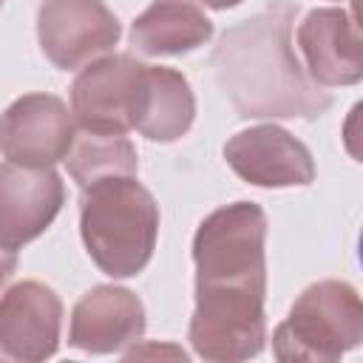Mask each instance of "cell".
<instances>
[{
	"instance_id": "1",
	"label": "cell",
	"mask_w": 363,
	"mask_h": 363,
	"mask_svg": "<svg viewBox=\"0 0 363 363\" xmlns=\"http://www.w3.org/2000/svg\"><path fill=\"white\" fill-rule=\"evenodd\" d=\"M267 216L252 201L213 210L196 230L190 343L204 360H247L264 349Z\"/></svg>"
},
{
	"instance_id": "2",
	"label": "cell",
	"mask_w": 363,
	"mask_h": 363,
	"mask_svg": "<svg viewBox=\"0 0 363 363\" xmlns=\"http://www.w3.org/2000/svg\"><path fill=\"white\" fill-rule=\"evenodd\" d=\"M295 11L298 6L272 0L255 17L233 26L216 45V77L238 116L315 119L332 105V96L303 74L292 51Z\"/></svg>"
},
{
	"instance_id": "3",
	"label": "cell",
	"mask_w": 363,
	"mask_h": 363,
	"mask_svg": "<svg viewBox=\"0 0 363 363\" xmlns=\"http://www.w3.org/2000/svg\"><path fill=\"white\" fill-rule=\"evenodd\" d=\"M79 230L91 261L111 278L142 272L159 235V204L133 176L82 187Z\"/></svg>"
},
{
	"instance_id": "4",
	"label": "cell",
	"mask_w": 363,
	"mask_h": 363,
	"mask_svg": "<svg viewBox=\"0 0 363 363\" xmlns=\"http://www.w3.org/2000/svg\"><path fill=\"white\" fill-rule=\"evenodd\" d=\"M363 340V303L354 286L320 281L306 286L272 335L278 360L329 363Z\"/></svg>"
},
{
	"instance_id": "5",
	"label": "cell",
	"mask_w": 363,
	"mask_h": 363,
	"mask_svg": "<svg viewBox=\"0 0 363 363\" xmlns=\"http://www.w3.org/2000/svg\"><path fill=\"white\" fill-rule=\"evenodd\" d=\"M122 26L102 0H43L37 37L43 54L62 71H74L91 57L116 45Z\"/></svg>"
},
{
	"instance_id": "6",
	"label": "cell",
	"mask_w": 363,
	"mask_h": 363,
	"mask_svg": "<svg viewBox=\"0 0 363 363\" xmlns=\"http://www.w3.org/2000/svg\"><path fill=\"white\" fill-rule=\"evenodd\" d=\"M145 65L128 54L91 62L71 85V108L82 130L128 133L133 130Z\"/></svg>"
},
{
	"instance_id": "7",
	"label": "cell",
	"mask_w": 363,
	"mask_h": 363,
	"mask_svg": "<svg viewBox=\"0 0 363 363\" xmlns=\"http://www.w3.org/2000/svg\"><path fill=\"white\" fill-rule=\"evenodd\" d=\"M71 142V113L51 94H26L0 116V150L14 164L51 167L68 153Z\"/></svg>"
},
{
	"instance_id": "8",
	"label": "cell",
	"mask_w": 363,
	"mask_h": 363,
	"mask_svg": "<svg viewBox=\"0 0 363 363\" xmlns=\"http://www.w3.org/2000/svg\"><path fill=\"white\" fill-rule=\"evenodd\" d=\"M62 303L40 281L14 284L0 301V363H37L57 352Z\"/></svg>"
},
{
	"instance_id": "9",
	"label": "cell",
	"mask_w": 363,
	"mask_h": 363,
	"mask_svg": "<svg viewBox=\"0 0 363 363\" xmlns=\"http://www.w3.org/2000/svg\"><path fill=\"white\" fill-rule=\"evenodd\" d=\"M227 164L255 187H295L315 179V162L303 142L278 125H255L224 145Z\"/></svg>"
},
{
	"instance_id": "10",
	"label": "cell",
	"mask_w": 363,
	"mask_h": 363,
	"mask_svg": "<svg viewBox=\"0 0 363 363\" xmlns=\"http://www.w3.org/2000/svg\"><path fill=\"white\" fill-rule=\"evenodd\" d=\"M62 199V182L51 167L0 164V241L11 247L34 241L54 221Z\"/></svg>"
},
{
	"instance_id": "11",
	"label": "cell",
	"mask_w": 363,
	"mask_h": 363,
	"mask_svg": "<svg viewBox=\"0 0 363 363\" xmlns=\"http://www.w3.org/2000/svg\"><path fill=\"white\" fill-rule=\"evenodd\" d=\"M298 48L318 85H354L363 77V54L354 11L315 9L298 26Z\"/></svg>"
},
{
	"instance_id": "12",
	"label": "cell",
	"mask_w": 363,
	"mask_h": 363,
	"mask_svg": "<svg viewBox=\"0 0 363 363\" xmlns=\"http://www.w3.org/2000/svg\"><path fill=\"white\" fill-rule=\"evenodd\" d=\"M145 332L142 301L122 286H94L71 312L68 343L91 352L111 354L139 340Z\"/></svg>"
},
{
	"instance_id": "13",
	"label": "cell",
	"mask_w": 363,
	"mask_h": 363,
	"mask_svg": "<svg viewBox=\"0 0 363 363\" xmlns=\"http://www.w3.org/2000/svg\"><path fill=\"white\" fill-rule=\"evenodd\" d=\"M193 116L196 99L187 79L173 68L145 65L133 130L150 142H176L190 130Z\"/></svg>"
},
{
	"instance_id": "14",
	"label": "cell",
	"mask_w": 363,
	"mask_h": 363,
	"mask_svg": "<svg viewBox=\"0 0 363 363\" xmlns=\"http://www.w3.org/2000/svg\"><path fill=\"white\" fill-rule=\"evenodd\" d=\"M213 37V23L204 11L187 0H156L147 6L133 28L130 43L136 51L162 57V54H187L204 45Z\"/></svg>"
},
{
	"instance_id": "15",
	"label": "cell",
	"mask_w": 363,
	"mask_h": 363,
	"mask_svg": "<svg viewBox=\"0 0 363 363\" xmlns=\"http://www.w3.org/2000/svg\"><path fill=\"white\" fill-rule=\"evenodd\" d=\"M68 173L79 187H88L113 176H136V147L125 133H74L68 153L62 156Z\"/></svg>"
},
{
	"instance_id": "16",
	"label": "cell",
	"mask_w": 363,
	"mask_h": 363,
	"mask_svg": "<svg viewBox=\"0 0 363 363\" xmlns=\"http://www.w3.org/2000/svg\"><path fill=\"white\" fill-rule=\"evenodd\" d=\"M14 269H17V247L0 241V286L14 275Z\"/></svg>"
},
{
	"instance_id": "17",
	"label": "cell",
	"mask_w": 363,
	"mask_h": 363,
	"mask_svg": "<svg viewBox=\"0 0 363 363\" xmlns=\"http://www.w3.org/2000/svg\"><path fill=\"white\" fill-rule=\"evenodd\" d=\"M204 6H210V9H233V6H238L241 0H201Z\"/></svg>"
},
{
	"instance_id": "18",
	"label": "cell",
	"mask_w": 363,
	"mask_h": 363,
	"mask_svg": "<svg viewBox=\"0 0 363 363\" xmlns=\"http://www.w3.org/2000/svg\"><path fill=\"white\" fill-rule=\"evenodd\" d=\"M0 6H3V0H0Z\"/></svg>"
}]
</instances>
